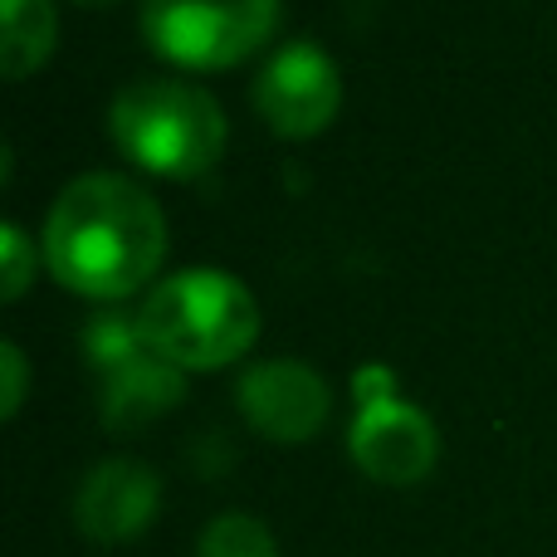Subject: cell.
Here are the masks:
<instances>
[{
  "label": "cell",
  "mask_w": 557,
  "mask_h": 557,
  "mask_svg": "<svg viewBox=\"0 0 557 557\" xmlns=\"http://www.w3.org/2000/svg\"><path fill=\"white\" fill-rule=\"evenodd\" d=\"M186 396L182 367L162 362L152 352H137L133 362L113 367L103 382V425L108 431H143L147 421L166 416Z\"/></svg>",
  "instance_id": "obj_9"
},
{
  "label": "cell",
  "mask_w": 557,
  "mask_h": 557,
  "mask_svg": "<svg viewBox=\"0 0 557 557\" xmlns=\"http://www.w3.org/2000/svg\"><path fill=\"white\" fill-rule=\"evenodd\" d=\"M143 347L182 372H215L250 352L260 337V304L235 274L182 270L166 274L137 304Z\"/></svg>",
  "instance_id": "obj_2"
},
{
  "label": "cell",
  "mask_w": 557,
  "mask_h": 557,
  "mask_svg": "<svg viewBox=\"0 0 557 557\" xmlns=\"http://www.w3.org/2000/svg\"><path fill=\"white\" fill-rule=\"evenodd\" d=\"M74 5H113V0H74Z\"/></svg>",
  "instance_id": "obj_15"
},
{
  "label": "cell",
  "mask_w": 557,
  "mask_h": 557,
  "mask_svg": "<svg viewBox=\"0 0 557 557\" xmlns=\"http://www.w3.org/2000/svg\"><path fill=\"white\" fill-rule=\"evenodd\" d=\"M0 5H5V78L20 84L54 54V0H0Z\"/></svg>",
  "instance_id": "obj_10"
},
{
  "label": "cell",
  "mask_w": 557,
  "mask_h": 557,
  "mask_svg": "<svg viewBox=\"0 0 557 557\" xmlns=\"http://www.w3.org/2000/svg\"><path fill=\"white\" fill-rule=\"evenodd\" d=\"M392 382H396L392 367H362V372H357V401L372 406V401H386V396H396Z\"/></svg>",
  "instance_id": "obj_14"
},
{
  "label": "cell",
  "mask_w": 557,
  "mask_h": 557,
  "mask_svg": "<svg viewBox=\"0 0 557 557\" xmlns=\"http://www.w3.org/2000/svg\"><path fill=\"white\" fill-rule=\"evenodd\" d=\"M196 557H278V543L255 513H221L206 523Z\"/></svg>",
  "instance_id": "obj_11"
},
{
  "label": "cell",
  "mask_w": 557,
  "mask_h": 557,
  "mask_svg": "<svg viewBox=\"0 0 557 557\" xmlns=\"http://www.w3.org/2000/svg\"><path fill=\"white\" fill-rule=\"evenodd\" d=\"M278 0H143V35L182 69H231L270 45Z\"/></svg>",
  "instance_id": "obj_4"
},
{
  "label": "cell",
  "mask_w": 557,
  "mask_h": 557,
  "mask_svg": "<svg viewBox=\"0 0 557 557\" xmlns=\"http://www.w3.org/2000/svg\"><path fill=\"white\" fill-rule=\"evenodd\" d=\"M108 137L143 172L191 182L225 157V113L206 88L157 74L117 88L108 103Z\"/></svg>",
  "instance_id": "obj_3"
},
{
  "label": "cell",
  "mask_w": 557,
  "mask_h": 557,
  "mask_svg": "<svg viewBox=\"0 0 557 557\" xmlns=\"http://www.w3.org/2000/svg\"><path fill=\"white\" fill-rule=\"evenodd\" d=\"M235 401H240L245 421L278 445L313 441L327 425V416H333V392H327V382L308 362H294V357L250 367V372L240 376V386H235Z\"/></svg>",
  "instance_id": "obj_7"
},
{
  "label": "cell",
  "mask_w": 557,
  "mask_h": 557,
  "mask_svg": "<svg viewBox=\"0 0 557 557\" xmlns=\"http://www.w3.org/2000/svg\"><path fill=\"white\" fill-rule=\"evenodd\" d=\"M166 255L162 206L147 186L117 172H88L59 191L45 221V264L84 298H127Z\"/></svg>",
  "instance_id": "obj_1"
},
{
  "label": "cell",
  "mask_w": 557,
  "mask_h": 557,
  "mask_svg": "<svg viewBox=\"0 0 557 557\" xmlns=\"http://www.w3.org/2000/svg\"><path fill=\"white\" fill-rule=\"evenodd\" d=\"M0 367H5V401H0V411H5V421H10V416H20V401H25V382H29L25 352H20L10 337L0 343Z\"/></svg>",
  "instance_id": "obj_13"
},
{
  "label": "cell",
  "mask_w": 557,
  "mask_h": 557,
  "mask_svg": "<svg viewBox=\"0 0 557 557\" xmlns=\"http://www.w3.org/2000/svg\"><path fill=\"white\" fill-rule=\"evenodd\" d=\"M347 455L376 484H421L441 460V435L421 406L386 396V401L357 406V421L347 431Z\"/></svg>",
  "instance_id": "obj_6"
},
{
  "label": "cell",
  "mask_w": 557,
  "mask_h": 557,
  "mask_svg": "<svg viewBox=\"0 0 557 557\" xmlns=\"http://www.w3.org/2000/svg\"><path fill=\"white\" fill-rule=\"evenodd\" d=\"M157 509H162V480L157 470H147L143 460H98L84 474L74 494V523L84 539L103 543H133L152 529Z\"/></svg>",
  "instance_id": "obj_8"
},
{
  "label": "cell",
  "mask_w": 557,
  "mask_h": 557,
  "mask_svg": "<svg viewBox=\"0 0 557 557\" xmlns=\"http://www.w3.org/2000/svg\"><path fill=\"white\" fill-rule=\"evenodd\" d=\"M35 270H39V250L29 245V235L20 231L15 221H5V225H0V284H5L10 304H15V298L29 288Z\"/></svg>",
  "instance_id": "obj_12"
},
{
  "label": "cell",
  "mask_w": 557,
  "mask_h": 557,
  "mask_svg": "<svg viewBox=\"0 0 557 557\" xmlns=\"http://www.w3.org/2000/svg\"><path fill=\"white\" fill-rule=\"evenodd\" d=\"M255 108L288 143L313 137L343 108V74L327 59V49L294 39V45L274 49L270 64L260 69V78H255Z\"/></svg>",
  "instance_id": "obj_5"
}]
</instances>
